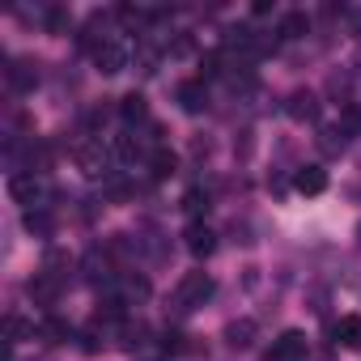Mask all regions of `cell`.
Wrapping results in <instances>:
<instances>
[{"label":"cell","instance_id":"obj_1","mask_svg":"<svg viewBox=\"0 0 361 361\" xmlns=\"http://www.w3.org/2000/svg\"><path fill=\"white\" fill-rule=\"evenodd\" d=\"M213 293H217V281L209 272H183V276H178V285H174V293H170V314L174 319H188L200 306H209Z\"/></svg>","mask_w":361,"mask_h":361},{"label":"cell","instance_id":"obj_2","mask_svg":"<svg viewBox=\"0 0 361 361\" xmlns=\"http://www.w3.org/2000/svg\"><path fill=\"white\" fill-rule=\"evenodd\" d=\"M73 157H77V170H81L85 178H106V174H111V166H115V149H111L102 136H94V132L77 140Z\"/></svg>","mask_w":361,"mask_h":361},{"label":"cell","instance_id":"obj_3","mask_svg":"<svg viewBox=\"0 0 361 361\" xmlns=\"http://www.w3.org/2000/svg\"><path fill=\"white\" fill-rule=\"evenodd\" d=\"M9 196H13V204H22L26 213L51 209V188H47L43 174H9Z\"/></svg>","mask_w":361,"mask_h":361},{"label":"cell","instance_id":"obj_4","mask_svg":"<svg viewBox=\"0 0 361 361\" xmlns=\"http://www.w3.org/2000/svg\"><path fill=\"white\" fill-rule=\"evenodd\" d=\"M81 276L90 281V285H98V289H111L115 285V255H111V247H90L85 255H81Z\"/></svg>","mask_w":361,"mask_h":361},{"label":"cell","instance_id":"obj_5","mask_svg":"<svg viewBox=\"0 0 361 361\" xmlns=\"http://www.w3.org/2000/svg\"><path fill=\"white\" fill-rule=\"evenodd\" d=\"M319 111H323V102H319L314 90H293V94L285 98V115H289L293 123H319Z\"/></svg>","mask_w":361,"mask_h":361},{"label":"cell","instance_id":"obj_6","mask_svg":"<svg viewBox=\"0 0 361 361\" xmlns=\"http://www.w3.org/2000/svg\"><path fill=\"white\" fill-rule=\"evenodd\" d=\"M90 56H94V68H98L102 77H115V73H123V68H128V47H123L119 39H106V43H102V47H94Z\"/></svg>","mask_w":361,"mask_h":361},{"label":"cell","instance_id":"obj_7","mask_svg":"<svg viewBox=\"0 0 361 361\" xmlns=\"http://www.w3.org/2000/svg\"><path fill=\"white\" fill-rule=\"evenodd\" d=\"M183 247H188L196 259H209V255L217 251V230H213L209 221H188V230H183Z\"/></svg>","mask_w":361,"mask_h":361},{"label":"cell","instance_id":"obj_8","mask_svg":"<svg viewBox=\"0 0 361 361\" xmlns=\"http://www.w3.org/2000/svg\"><path fill=\"white\" fill-rule=\"evenodd\" d=\"M264 361H306V331H298V327L281 331L276 344H272V353Z\"/></svg>","mask_w":361,"mask_h":361},{"label":"cell","instance_id":"obj_9","mask_svg":"<svg viewBox=\"0 0 361 361\" xmlns=\"http://www.w3.org/2000/svg\"><path fill=\"white\" fill-rule=\"evenodd\" d=\"M174 98H178V106H183L188 115H204V111H209V85H204L200 77H196V81H178Z\"/></svg>","mask_w":361,"mask_h":361},{"label":"cell","instance_id":"obj_10","mask_svg":"<svg viewBox=\"0 0 361 361\" xmlns=\"http://www.w3.org/2000/svg\"><path fill=\"white\" fill-rule=\"evenodd\" d=\"M111 293H115L123 306H140V302L149 298V281H145V276H136V272H119V276H115V285H111Z\"/></svg>","mask_w":361,"mask_h":361},{"label":"cell","instance_id":"obj_11","mask_svg":"<svg viewBox=\"0 0 361 361\" xmlns=\"http://www.w3.org/2000/svg\"><path fill=\"white\" fill-rule=\"evenodd\" d=\"M5 81H9L13 94H30V90L39 85V64H35V60H9Z\"/></svg>","mask_w":361,"mask_h":361},{"label":"cell","instance_id":"obj_12","mask_svg":"<svg viewBox=\"0 0 361 361\" xmlns=\"http://www.w3.org/2000/svg\"><path fill=\"white\" fill-rule=\"evenodd\" d=\"M255 336H259V323H255V319H230L226 331H221V340H226L230 348H238V353H247V348L255 344Z\"/></svg>","mask_w":361,"mask_h":361},{"label":"cell","instance_id":"obj_13","mask_svg":"<svg viewBox=\"0 0 361 361\" xmlns=\"http://www.w3.org/2000/svg\"><path fill=\"white\" fill-rule=\"evenodd\" d=\"M293 192H302V196H323V192H327V170H323V166H298V170H293Z\"/></svg>","mask_w":361,"mask_h":361},{"label":"cell","instance_id":"obj_14","mask_svg":"<svg viewBox=\"0 0 361 361\" xmlns=\"http://www.w3.org/2000/svg\"><path fill=\"white\" fill-rule=\"evenodd\" d=\"M119 119H123L132 132H136L140 123H149V102H145V94H136V90L123 94V98H119Z\"/></svg>","mask_w":361,"mask_h":361},{"label":"cell","instance_id":"obj_15","mask_svg":"<svg viewBox=\"0 0 361 361\" xmlns=\"http://www.w3.org/2000/svg\"><path fill=\"white\" fill-rule=\"evenodd\" d=\"M26 289H30V298H35L39 306H51V302L60 298V289H64V281H56V276H47V272L39 268V272L30 276V285H26Z\"/></svg>","mask_w":361,"mask_h":361},{"label":"cell","instance_id":"obj_16","mask_svg":"<svg viewBox=\"0 0 361 361\" xmlns=\"http://www.w3.org/2000/svg\"><path fill=\"white\" fill-rule=\"evenodd\" d=\"M106 336H111V323H106V319H98V314L77 331V340H81V348H85V353H98V348L106 344Z\"/></svg>","mask_w":361,"mask_h":361},{"label":"cell","instance_id":"obj_17","mask_svg":"<svg viewBox=\"0 0 361 361\" xmlns=\"http://www.w3.org/2000/svg\"><path fill=\"white\" fill-rule=\"evenodd\" d=\"M209 209H213V196H209L204 188H188V192H183V213H188V221H204Z\"/></svg>","mask_w":361,"mask_h":361},{"label":"cell","instance_id":"obj_18","mask_svg":"<svg viewBox=\"0 0 361 361\" xmlns=\"http://www.w3.org/2000/svg\"><path fill=\"white\" fill-rule=\"evenodd\" d=\"M77 331H73V323H64V319H56V314H47L43 323H39V340L43 344H68Z\"/></svg>","mask_w":361,"mask_h":361},{"label":"cell","instance_id":"obj_19","mask_svg":"<svg viewBox=\"0 0 361 361\" xmlns=\"http://www.w3.org/2000/svg\"><path fill=\"white\" fill-rule=\"evenodd\" d=\"M348 136H353V132H348L344 123H331V128H323V132H319V149H323L327 157H336V153H344V149H348Z\"/></svg>","mask_w":361,"mask_h":361},{"label":"cell","instance_id":"obj_20","mask_svg":"<svg viewBox=\"0 0 361 361\" xmlns=\"http://www.w3.org/2000/svg\"><path fill=\"white\" fill-rule=\"evenodd\" d=\"M22 226H26L35 238H51V234H56V213H51V209H35V213L22 217Z\"/></svg>","mask_w":361,"mask_h":361},{"label":"cell","instance_id":"obj_21","mask_svg":"<svg viewBox=\"0 0 361 361\" xmlns=\"http://www.w3.org/2000/svg\"><path fill=\"white\" fill-rule=\"evenodd\" d=\"M336 344H344V348H361V314H344L340 323H336Z\"/></svg>","mask_w":361,"mask_h":361},{"label":"cell","instance_id":"obj_22","mask_svg":"<svg viewBox=\"0 0 361 361\" xmlns=\"http://www.w3.org/2000/svg\"><path fill=\"white\" fill-rule=\"evenodd\" d=\"M35 336H39V327H35L30 319H22V314H5V340H9V344L35 340Z\"/></svg>","mask_w":361,"mask_h":361},{"label":"cell","instance_id":"obj_23","mask_svg":"<svg viewBox=\"0 0 361 361\" xmlns=\"http://www.w3.org/2000/svg\"><path fill=\"white\" fill-rule=\"evenodd\" d=\"M276 35H281V39H306V35H310V18H306V13H285L281 26H276Z\"/></svg>","mask_w":361,"mask_h":361},{"label":"cell","instance_id":"obj_24","mask_svg":"<svg viewBox=\"0 0 361 361\" xmlns=\"http://www.w3.org/2000/svg\"><path fill=\"white\" fill-rule=\"evenodd\" d=\"M149 170H153V178H170V174L178 170V157L161 145V149H153V153H149Z\"/></svg>","mask_w":361,"mask_h":361},{"label":"cell","instance_id":"obj_25","mask_svg":"<svg viewBox=\"0 0 361 361\" xmlns=\"http://www.w3.org/2000/svg\"><path fill=\"white\" fill-rule=\"evenodd\" d=\"M68 268H73V259H68L64 251H56V247H51V251L43 255V272H47V276H56V281H68Z\"/></svg>","mask_w":361,"mask_h":361},{"label":"cell","instance_id":"obj_26","mask_svg":"<svg viewBox=\"0 0 361 361\" xmlns=\"http://www.w3.org/2000/svg\"><path fill=\"white\" fill-rule=\"evenodd\" d=\"M47 30H51V35H68V30H73V13L60 9V5H51V9H47Z\"/></svg>","mask_w":361,"mask_h":361},{"label":"cell","instance_id":"obj_27","mask_svg":"<svg viewBox=\"0 0 361 361\" xmlns=\"http://www.w3.org/2000/svg\"><path fill=\"white\" fill-rule=\"evenodd\" d=\"M149 18H153V13H145V9H132V5H123V9H119V22H123L128 30H145V26H149Z\"/></svg>","mask_w":361,"mask_h":361},{"label":"cell","instance_id":"obj_28","mask_svg":"<svg viewBox=\"0 0 361 361\" xmlns=\"http://www.w3.org/2000/svg\"><path fill=\"white\" fill-rule=\"evenodd\" d=\"M221 64H226V56H221V51H209V56H200V81H213V77H221Z\"/></svg>","mask_w":361,"mask_h":361},{"label":"cell","instance_id":"obj_29","mask_svg":"<svg viewBox=\"0 0 361 361\" xmlns=\"http://www.w3.org/2000/svg\"><path fill=\"white\" fill-rule=\"evenodd\" d=\"M183 340H188V336L178 331V327H166V331H161V348H166V353H183V348H188Z\"/></svg>","mask_w":361,"mask_h":361},{"label":"cell","instance_id":"obj_30","mask_svg":"<svg viewBox=\"0 0 361 361\" xmlns=\"http://www.w3.org/2000/svg\"><path fill=\"white\" fill-rule=\"evenodd\" d=\"M357 247H361V221H357Z\"/></svg>","mask_w":361,"mask_h":361},{"label":"cell","instance_id":"obj_31","mask_svg":"<svg viewBox=\"0 0 361 361\" xmlns=\"http://www.w3.org/2000/svg\"><path fill=\"white\" fill-rule=\"evenodd\" d=\"M357 73H361V60H357Z\"/></svg>","mask_w":361,"mask_h":361}]
</instances>
